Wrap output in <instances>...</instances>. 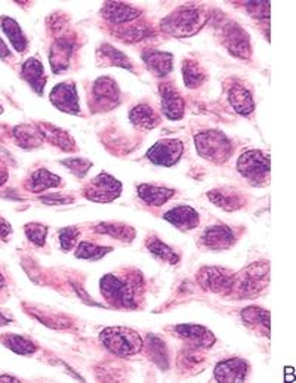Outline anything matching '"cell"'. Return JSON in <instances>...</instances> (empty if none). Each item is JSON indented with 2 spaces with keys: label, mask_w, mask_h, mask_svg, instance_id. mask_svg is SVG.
Returning <instances> with one entry per match:
<instances>
[{
  "label": "cell",
  "mask_w": 296,
  "mask_h": 383,
  "mask_svg": "<svg viewBox=\"0 0 296 383\" xmlns=\"http://www.w3.org/2000/svg\"><path fill=\"white\" fill-rule=\"evenodd\" d=\"M117 36L126 42H139V41L147 39V37L153 36V31L150 30V27H145V26L120 27Z\"/></svg>",
  "instance_id": "cell-38"
},
{
  "label": "cell",
  "mask_w": 296,
  "mask_h": 383,
  "mask_svg": "<svg viewBox=\"0 0 296 383\" xmlns=\"http://www.w3.org/2000/svg\"><path fill=\"white\" fill-rule=\"evenodd\" d=\"M138 197L150 206H163L166 201H169L175 196V189L157 187L150 184H141L138 185Z\"/></svg>",
  "instance_id": "cell-22"
},
{
  "label": "cell",
  "mask_w": 296,
  "mask_h": 383,
  "mask_svg": "<svg viewBox=\"0 0 296 383\" xmlns=\"http://www.w3.org/2000/svg\"><path fill=\"white\" fill-rule=\"evenodd\" d=\"M242 317L245 322L252 327H264L270 335V313L267 310L259 308V306H249V308L243 310Z\"/></svg>",
  "instance_id": "cell-35"
},
{
  "label": "cell",
  "mask_w": 296,
  "mask_h": 383,
  "mask_svg": "<svg viewBox=\"0 0 296 383\" xmlns=\"http://www.w3.org/2000/svg\"><path fill=\"white\" fill-rule=\"evenodd\" d=\"M199 156L212 163L221 164L227 162L233 154V145L226 133L221 130L201 132L194 138Z\"/></svg>",
  "instance_id": "cell-3"
},
{
  "label": "cell",
  "mask_w": 296,
  "mask_h": 383,
  "mask_svg": "<svg viewBox=\"0 0 296 383\" xmlns=\"http://www.w3.org/2000/svg\"><path fill=\"white\" fill-rule=\"evenodd\" d=\"M39 129L42 132L43 138L48 140L55 147H60L64 151H74V149H76V144H74L73 138L68 135L65 130L55 127L52 125H45V123L39 125Z\"/></svg>",
  "instance_id": "cell-29"
},
{
  "label": "cell",
  "mask_w": 296,
  "mask_h": 383,
  "mask_svg": "<svg viewBox=\"0 0 296 383\" xmlns=\"http://www.w3.org/2000/svg\"><path fill=\"white\" fill-rule=\"evenodd\" d=\"M83 193L90 201L110 203L122 194V182L102 172L86 185Z\"/></svg>",
  "instance_id": "cell-7"
},
{
  "label": "cell",
  "mask_w": 296,
  "mask_h": 383,
  "mask_svg": "<svg viewBox=\"0 0 296 383\" xmlns=\"http://www.w3.org/2000/svg\"><path fill=\"white\" fill-rule=\"evenodd\" d=\"M97 58L101 65H113L126 70H134L132 61L129 60L125 53H122L111 45H102L97 52Z\"/></svg>",
  "instance_id": "cell-28"
},
{
  "label": "cell",
  "mask_w": 296,
  "mask_h": 383,
  "mask_svg": "<svg viewBox=\"0 0 296 383\" xmlns=\"http://www.w3.org/2000/svg\"><path fill=\"white\" fill-rule=\"evenodd\" d=\"M228 101L236 112L242 116H249L255 110V103L252 93L242 85H236L228 92Z\"/></svg>",
  "instance_id": "cell-24"
},
{
  "label": "cell",
  "mask_w": 296,
  "mask_h": 383,
  "mask_svg": "<svg viewBox=\"0 0 296 383\" xmlns=\"http://www.w3.org/2000/svg\"><path fill=\"white\" fill-rule=\"evenodd\" d=\"M14 138H15L18 145H20L21 148H26V149L41 147L45 141L39 126L36 127L33 125L16 126L14 129Z\"/></svg>",
  "instance_id": "cell-26"
},
{
  "label": "cell",
  "mask_w": 296,
  "mask_h": 383,
  "mask_svg": "<svg viewBox=\"0 0 296 383\" xmlns=\"http://www.w3.org/2000/svg\"><path fill=\"white\" fill-rule=\"evenodd\" d=\"M250 37L236 23H230L224 28V45L234 56L248 60L250 56Z\"/></svg>",
  "instance_id": "cell-11"
},
{
  "label": "cell",
  "mask_w": 296,
  "mask_h": 383,
  "mask_svg": "<svg viewBox=\"0 0 296 383\" xmlns=\"http://www.w3.org/2000/svg\"><path fill=\"white\" fill-rule=\"evenodd\" d=\"M182 78L184 83L190 89L199 88L203 82H205L206 75L201 71L200 65L193 60H185L182 63Z\"/></svg>",
  "instance_id": "cell-34"
},
{
  "label": "cell",
  "mask_w": 296,
  "mask_h": 383,
  "mask_svg": "<svg viewBox=\"0 0 296 383\" xmlns=\"http://www.w3.org/2000/svg\"><path fill=\"white\" fill-rule=\"evenodd\" d=\"M184 145L179 140H162L147 151V159L157 166L171 167L181 160Z\"/></svg>",
  "instance_id": "cell-9"
},
{
  "label": "cell",
  "mask_w": 296,
  "mask_h": 383,
  "mask_svg": "<svg viewBox=\"0 0 296 383\" xmlns=\"http://www.w3.org/2000/svg\"><path fill=\"white\" fill-rule=\"evenodd\" d=\"M162 111L169 120H179L184 116V100L172 85H160Z\"/></svg>",
  "instance_id": "cell-16"
},
{
  "label": "cell",
  "mask_w": 296,
  "mask_h": 383,
  "mask_svg": "<svg viewBox=\"0 0 296 383\" xmlns=\"http://www.w3.org/2000/svg\"><path fill=\"white\" fill-rule=\"evenodd\" d=\"M102 16L113 24H125L138 20L141 11L122 2H105L102 6Z\"/></svg>",
  "instance_id": "cell-18"
},
{
  "label": "cell",
  "mask_w": 296,
  "mask_h": 383,
  "mask_svg": "<svg viewBox=\"0 0 296 383\" xmlns=\"http://www.w3.org/2000/svg\"><path fill=\"white\" fill-rule=\"evenodd\" d=\"M147 248L150 251V253L153 256H156L157 259H160L163 262H168L171 265H175L179 262V256L172 251L168 244H164L157 237H150L147 240Z\"/></svg>",
  "instance_id": "cell-33"
},
{
  "label": "cell",
  "mask_w": 296,
  "mask_h": 383,
  "mask_svg": "<svg viewBox=\"0 0 296 383\" xmlns=\"http://www.w3.org/2000/svg\"><path fill=\"white\" fill-rule=\"evenodd\" d=\"M142 61L145 67L157 78H164L174 68V56L169 52L160 51H145L142 52Z\"/></svg>",
  "instance_id": "cell-19"
},
{
  "label": "cell",
  "mask_w": 296,
  "mask_h": 383,
  "mask_svg": "<svg viewBox=\"0 0 296 383\" xmlns=\"http://www.w3.org/2000/svg\"><path fill=\"white\" fill-rule=\"evenodd\" d=\"M270 265L268 262H255L248 266L240 277L236 278L234 287H237L238 295L242 298H253L261 293L270 278Z\"/></svg>",
  "instance_id": "cell-5"
},
{
  "label": "cell",
  "mask_w": 296,
  "mask_h": 383,
  "mask_svg": "<svg viewBox=\"0 0 296 383\" xmlns=\"http://www.w3.org/2000/svg\"><path fill=\"white\" fill-rule=\"evenodd\" d=\"M41 200L49 206H57V204H68L73 203V197L63 196V194H49L45 197H41Z\"/></svg>",
  "instance_id": "cell-43"
},
{
  "label": "cell",
  "mask_w": 296,
  "mask_h": 383,
  "mask_svg": "<svg viewBox=\"0 0 296 383\" xmlns=\"http://www.w3.org/2000/svg\"><path fill=\"white\" fill-rule=\"evenodd\" d=\"M101 293L102 296L117 308H137L135 290L132 284H129L113 274H108L101 278Z\"/></svg>",
  "instance_id": "cell-6"
},
{
  "label": "cell",
  "mask_w": 296,
  "mask_h": 383,
  "mask_svg": "<svg viewBox=\"0 0 296 383\" xmlns=\"http://www.w3.org/2000/svg\"><path fill=\"white\" fill-rule=\"evenodd\" d=\"M21 78L31 86L37 95H43L46 85V75L42 63L37 58H28L21 70Z\"/></svg>",
  "instance_id": "cell-21"
},
{
  "label": "cell",
  "mask_w": 296,
  "mask_h": 383,
  "mask_svg": "<svg viewBox=\"0 0 296 383\" xmlns=\"http://www.w3.org/2000/svg\"><path fill=\"white\" fill-rule=\"evenodd\" d=\"M100 339L110 352L119 357L137 355L144 347L142 337L127 327H107L101 332Z\"/></svg>",
  "instance_id": "cell-2"
},
{
  "label": "cell",
  "mask_w": 296,
  "mask_h": 383,
  "mask_svg": "<svg viewBox=\"0 0 296 383\" xmlns=\"http://www.w3.org/2000/svg\"><path fill=\"white\" fill-rule=\"evenodd\" d=\"M8 167L4 163V160H0V187H2L8 181Z\"/></svg>",
  "instance_id": "cell-45"
},
{
  "label": "cell",
  "mask_w": 296,
  "mask_h": 383,
  "mask_svg": "<svg viewBox=\"0 0 296 383\" xmlns=\"http://www.w3.org/2000/svg\"><path fill=\"white\" fill-rule=\"evenodd\" d=\"M201 244L211 248V251H226L236 243V236L231 229L226 225L209 226L203 231Z\"/></svg>",
  "instance_id": "cell-14"
},
{
  "label": "cell",
  "mask_w": 296,
  "mask_h": 383,
  "mask_svg": "<svg viewBox=\"0 0 296 383\" xmlns=\"http://www.w3.org/2000/svg\"><path fill=\"white\" fill-rule=\"evenodd\" d=\"M111 251H113L111 247H102V246L88 243V241H82L79 243L76 248V258L86 259V261H100Z\"/></svg>",
  "instance_id": "cell-37"
},
{
  "label": "cell",
  "mask_w": 296,
  "mask_h": 383,
  "mask_svg": "<svg viewBox=\"0 0 296 383\" xmlns=\"http://www.w3.org/2000/svg\"><path fill=\"white\" fill-rule=\"evenodd\" d=\"M60 236V244L64 252L71 251V248L78 244V240L80 237V231L76 226H65L58 231Z\"/></svg>",
  "instance_id": "cell-41"
},
{
  "label": "cell",
  "mask_w": 296,
  "mask_h": 383,
  "mask_svg": "<svg viewBox=\"0 0 296 383\" xmlns=\"http://www.w3.org/2000/svg\"><path fill=\"white\" fill-rule=\"evenodd\" d=\"M249 373V364L242 358H230L216 364L213 376L216 382L234 383L243 382Z\"/></svg>",
  "instance_id": "cell-13"
},
{
  "label": "cell",
  "mask_w": 296,
  "mask_h": 383,
  "mask_svg": "<svg viewBox=\"0 0 296 383\" xmlns=\"http://www.w3.org/2000/svg\"><path fill=\"white\" fill-rule=\"evenodd\" d=\"M178 337L194 348H211L215 343V335L203 325L196 324H179L174 327Z\"/></svg>",
  "instance_id": "cell-12"
},
{
  "label": "cell",
  "mask_w": 296,
  "mask_h": 383,
  "mask_svg": "<svg viewBox=\"0 0 296 383\" xmlns=\"http://www.w3.org/2000/svg\"><path fill=\"white\" fill-rule=\"evenodd\" d=\"M237 170L253 187H264L270 181V157L258 149L246 151L237 160Z\"/></svg>",
  "instance_id": "cell-4"
},
{
  "label": "cell",
  "mask_w": 296,
  "mask_h": 383,
  "mask_svg": "<svg viewBox=\"0 0 296 383\" xmlns=\"http://www.w3.org/2000/svg\"><path fill=\"white\" fill-rule=\"evenodd\" d=\"M9 55H11V51H9V49H8V46L5 45V42H4L2 39H0V58H2V60H6Z\"/></svg>",
  "instance_id": "cell-46"
},
{
  "label": "cell",
  "mask_w": 296,
  "mask_h": 383,
  "mask_svg": "<svg viewBox=\"0 0 296 383\" xmlns=\"http://www.w3.org/2000/svg\"><path fill=\"white\" fill-rule=\"evenodd\" d=\"M24 231H26L27 238L33 244H36V246H43L45 241H46V236H48L49 228L46 225H42V224L30 222V224H27L24 226Z\"/></svg>",
  "instance_id": "cell-39"
},
{
  "label": "cell",
  "mask_w": 296,
  "mask_h": 383,
  "mask_svg": "<svg viewBox=\"0 0 296 383\" xmlns=\"http://www.w3.org/2000/svg\"><path fill=\"white\" fill-rule=\"evenodd\" d=\"M0 382H20L14 376H0Z\"/></svg>",
  "instance_id": "cell-47"
},
{
  "label": "cell",
  "mask_w": 296,
  "mask_h": 383,
  "mask_svg": "<svg viewBox=\"0 0 296 383\" xmlns=\"http://www.w3.org/2000/svg\"><path fill=\"white\" fill-rule=\"evenodd\" d=\"M129 120L132 122L134 126L144 130H152L160 125L159 114L147 104H139L134 107L131 112H129Z\"/></svg>",
  "instance_id": "cell-23"
},
{
  "label": "cell",
  "mask_w": 296,
  "mask_h": 383,
  "mask_svg": "<svg viewBox=\"0 0 296 383\" xmlns=\"http://www.w3.org/2000/svg\"><path fill=\"white\" fill-rule=\"evenodd\" d=\"M95 231L100 233V234H107L110 237H115V238H119V240H123V241H132L137 236L135 229L132 226L129 225H125V224H107V222H102L100 224Z\"/></svg>",
  "instance_id": "cell-31"
},
{
  "label": "cell",
  "mask_w": 296,
  "mask_h": 383,
  "mask_svg": "<svg viewBox=\"0 0 296 383\" xmlns=\"http://www.w3.org/2000/svg\"><path fill=\"white\" fill-rule=\"evenodd\" d=\"M73 53V43L68 41H58L55 42L51 49V67L53 73H60L68 68L70 58Z\"/></svg>",
  "instance_id": "cell-27"
},
{
  "label": "cell",
  "mask_w": 296,
  "mask_h": 383,
  "mask_svg": "<svg viewBox=\"0 0 296 383\" xmlns=\"http://www.w3.org/2000/svg\"><path fill=\"white\" fill-rule=\"evenodd\" d=\"M73 175H76L79 179L85 178L86 174L89 172V169L92 167V162H89L88 159L83 157H70L61 162Z\"/></svg>",
  "instance_id": "cell-40"
},
{
  "label": "cell",
  "mask_w": 296,
  "mask_h": 383,
  "mask_svg": "<svg viewBox=\"0 0 296 383\" xmlns=\"http://www.w3.org/2000/svg\"><path fill=\"white\" fill-rule=\"evenodd\" d=\"M4 112V107L2 105H0V114H2Z\"/></svg>",
  "instance_id": "cell-50"
},
{
  "label": "cell",
  "mask_w": 296,
  "mask_h": 383,
  "mask_svg": "<svg viewBox=\"0 0 296 383\" xmlns=\"http://www.w3.org/2000/svg\"><path fill=\"white\" fill-rule=\"evenodd\" d=\"M2 343L5 345V347L11 351H14L15 354H20V355H31L37 351V347L36 343H33L31 340L20 336V335H11V333H6L5 336H2Z\"/></svg>",
  "instance_id": "cell-32"
},
{
  "label": "cell",
  "mask_w": 296,
  "mask_h": 383,
  "mask_svg": "<svg viewBox=\"0 0 296 383\" xmlns=\"http://www.w3.org/2000/svg\"><path fill=\"white\" fill-rule=\"evenodd\" d=\"M208 21V15L197 6H181L162 21V30L174 37L194 36Z\"/></svg>",
  "instance_id": "cell-1"
},
{
  "label": "cell",
  "mask_w": 296,
  "mask_h": 383,
  "mask_svg": "<svg viewBox=\"0 0 296 383\" xmlns=\"http://www.w3.org/2000/svg\"><path fill=\"white\" fill-rule=\"evenodd\" d=\"M12 234V226L6 219L0 216V240H5Z\"/></svg>",
  "instance_id": "cell-44"
},
{
  "label": "cell",
  "mask_w": 296,
  "mask_h": 383,
  "mask_svg": "<svg viewBox=\"0 0 296 383\" xmlns=\"http://www.w3.org/2000/svg\"><path fill=\"white\" fill-rule=\"evenodd\" d=\"M51 103L67 114H80L79 97L74 83H60L49 93Z\"/></svg>",
  "instance_id": "cell-10"
},
{
  "label": "cell",
  "mask_w": 296,
  "mask_h": 383,
  "mask_svg": "<svg viewBox=\"0 0 296 383\" xmlns=\"http://www.w3.org/2000/svg\"><path fill=\"white\" fill-rule=\"evenodd\" d=\"M166 221L171 222L181 231H190V229L197 228L200 218L199 214L191 206H178L166 212L163 216Z\"/></svg>",
  "instance_id": "cell-20"
},
{
  "label": "cell",
  "mask_w": 296,
  "mask_h": 383,
  "mask_svg": "<svg viewBox=\"0 0 296 383\" xmlns=\"http://www.w3.org/2000/svg\"><path fill=\"white\" fill-rule=\"evenodd\" d=\"M94 101L101 110H110L119 104L120 89L113 79L101 78L94 85Z\"/></svg>",
  "instance_id": "cell-15"
},
{
  "label": "cell",
  "mask_w": 296,
  "mask_h": 383,
  "mask_svg": "<svg viewBox=\"0 0 296 383\" xmlns=\"http://www.w3.org/2000/svg\"><path fill=\"white\" fill-rule=\"evenodd\" d=\"M145 347L157 366H160L162 369H168V350H166V345L159 337L153 335L148 336Z\"/></svg>",
  "instance_id": "cell-36"
},
{
  "label": "cell",
  "mask_w": 296,
  "mask_h": 383,
  "mask_svg": "<svg viewBox=\"0 0 296 383\" xmlns=\"http://www.w3.org/2000/svg\"><path fill=\"white\" fill-rule=\"evenodd\" d=\"M0 24H2V30L8 36V39L12 43L14 49L16 52H26L27 39H26V36H24L20 24H18L14 20V18H11V16H2V18H0Z\"/></svg>",
  "instance_id": "cell-30"
},
{
  "label": "cell",
  "mask_w": 296,
  "mask_h": 383,
  "mask_svg": "<svg viewBox=\"0 0 296 383\" xmlns=\"http://www.w3.org/2000/svg\"><path fill=\"white\" fill-rule=\"evenodd\" d=\"M208 199L222 210L234 212V210L242 209L246 203L243 194L233 188H216L208 193Z\"/></svg>",
  "instance_id": "cell-17"
},
{
  "label": "cell",
  "mask_w": 296,
  "mask_h": 383,
  "mask_svg": "<svg viewBox=\"0 0 296 383\" xmlns=\"http://www.w3.org/2000/svg\"><path fill=\"white\" fill-rule=\"evenodd\" d=\"M197 281L205 290L222 293L233 289L236 283V274L230 270H226V268L203 266L197 273Z\"/></svg>",
  "instance_id": "cell-8"
},
{
  "label": "cell",
  "mask_w": 296,
  "mask_h": 383,
  "mask_svg": "<svg viewBox=\"0 0 296 383\" xmlns=\"http://www.w3.org/2000/svg\"><path fill=\"white\" fill-rule=\"evenodd\" d=\"M248 11L252 14V16L258 18H267L270 16V2H248L246 4Z\"/></svg>",
  "instance_id": "cell-42"
},
{
  "label": "cell",
  "mask_w": 296,
  "mask_h": 383,
  "mask_svg": "<svg viewBox=\"0 0 296 383\" xmlns=\"http://www.w3.org/2000/svg\"><path fill=\"white\" fill-rule=\"evenodd\" d=\"M5 278L2 277V274H0V289H4V287H5Z\"/></svg>",
  "instance_id": "cell-49"
},
{
  "label": "cell",
  "mask_w": 296,
  "mask_h": 383,
  "mask_svg": "<svg viewBox=\"0 0 296 383\" xmlns=\"http://www.w3.org/2000/svg\"><path fill=\"white\" fill-rule=\"evenodd\" d=\"M6 324H9V320L4 314H0V325H6Z\"/></svg>",
  "instance_id": "cell-48"
},
{
  "label": "cell",
  "mask_w": 296,
  "mask_h": 383,
  "mask_svg": "<svg viewBox=\"0 0 296 383\" xmlns=\"http://www.w3.org/2000/svg\"><path fill=\"white\" fill-rule=\"evenodd\" d=\"M63 184V179L57 175H53L48 169H39L28 178L26 187L31 193H42V191L57 188Z\"/></svg>",
  "instance_id": "cell-25"
}]
</instances>
